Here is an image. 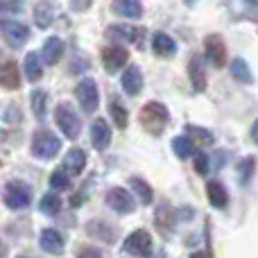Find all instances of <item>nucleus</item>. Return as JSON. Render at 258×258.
Wrapping results in <instances>:
<instances>
[{
  "label": "nucleus",
  "mask_w": 258,
  "mask_h": 258,
  "mask_svg": "<svg viewBox=\"0 0 258 258\" xmlns=\"http://www.w3.org/2000/svg\"><path fill=\"white\" fill-rule=\"evenodd\" d=\"M138 120H141V125L145 132H150L152 136H159V134L165 129V125H168L170 113H168V109H165V104L147 102L145 107L141 109V113H138Z\"/></svg>",
  "instance_id": "1"
},
{
  "label": "nucleus",
  "mask_w": 258,
  "mask_h": 258,
  "mask_svg": "<svg viewBox=\"0 0 258 258\" xmlns=\"http://www.w3.org/2000/svg\"><path fill=\"white\" fill-rule=\"evenodd\" d=\"M59 147H61V141H59L52 132L41 129V132H36L34 136H32V154H34L36 159H43V161L52 159L59 152Z\"/></svg>",
  "instance_id": "2"
},
{
  "label": "nucleus",
  "mask_w": 258,
  "mask_h": 258,
  "mask_svg": "<svg viewBox=\"0 0 258 258\" xmlns=\"http://www.w3.org/2000/svg\"><path fill=\"white\" fill-rule=\"evenodd\" d=\"M54 120H57V125L61 129L63 136H68V138L80 136L82 122H80V118H77V113L73 111L71 104H66V102L57 104V109H54Z\"/></svg>",
  "instance_id": "3"
},
{
  "label": "nucleus",
  "mask_w": 258,
  "mask_h": 258,
  "mask_svg": "<svg viewBox=\"0 0 258 258\" xmlns=\"http://www.w3.org/2000/svg\"><path fill=\"white\" fill-rule=\"evenodd\" d=\"M3 197H5V204L14 211H23L30 206L32 202V192L30 188L25 186L23 181H9L3 190Z\"/></svg>",
  "instance_id": "4"
},
{
  "label": "nucleus",
  "mask_w": 258,
  "mask_h": 258,
  "mask_svg": "<svg viewBox=\"0 0 258 258\" xmlns=\"http://www.w3.org/2000/svg\"><path fill=\"white\" fill-rule=\"evenodd\" d=\"M75 98H77L80 107L84 109L86 113H93L95 109L100 107V93H98V84H95V80H91V77L82 80L80 84L75 86Z\"/></svg>",
  "instance_id": "5"
},
{
  "label": "nucleus",
  "mask_w": 258,
  "mask_h": 258,
  "mask_svg": "<svg viewBox=\"0 0 258 258\" xmlns=\"http://www.w3.org/2000/svg\"><path fill=\"white\" fill-rule=\"evenodd\" d=\"M104 202L111 211L116 213H134L136 211V200L132 197V192H127L125 188L116 186V188H109L107 195H104Z\"/></svg>",
  "instance_id": "6"
},
{
  "label": "nucleus",
  "mask_w": 258,
  "mask_h": 258,
  "mask_svg": "<svg viewBox=\"0 0 258 258\" xmlns=\"http://www.w3.org/2000/svg\"><path fill=\"white\" fill-rule=\"evenodd\" d=\"M122 249L132 256H150L152 254V236L145 229H136L134 233H129L125 238Z\"/></svg>",
  "instance_id": "7"
},
{
  "label": "nucleus",
  "mask_w": 258,
  "mask_h": 258,
  "mask_svg": "<svg viewBox=\"0 0 258 258\" xmlns=\"http://www.w3.org/2000/svg\"><path fill=\"white\" fill-rule=\"evenodd\" d=\"M3 36L12 48H21V45L30 39V27L23 25V23H18V21H9V18H5L3 21Z\"/></svg>",
  "instance_id": "8"
},
{
  "label": "nucleus",
  "mask_w": 258,
  "mask_h": 258,
  "mask_svg": "<svg viewBox=\"0 0 258 258\" xmlns=\"http://www.w3.org/2000/svg\"><path fill=\"white\" fill-rule=\"evenodd\" d=\"M204 50H206V57H209V61L213 63L215 68H222L224 63H227V45H224L222 36H218V34L206 36Z\"/></svg>",
  "instance_id": "9"
},
{
  "label": "nucleus",
  "mask_w": 258,
  "mask_h": 258,
  "mask_svg": "<svg viewBox=\"0 0 258 258\" xmlns=\"http://www.w3.org/2000/svg\"><path fill=\"white\" fill-rule=\"evenodd\" d=\"M127 59H129V52L122 45H109V48L102 50V63L109 73H118L120 68H125Z\"/></svg>",
  "instance_id": "10"
},
{
  "label": "nucleus",
  "mask_w": 258,
  "mask_h": 258,
  "mask_svg": "<svg viewBox=\"0 0 258 258\" xmlns=\"http://www.w3.org/2000/svg\"><path fill=\"white\" fill-rule=\"evenodd\" d=\"M91 143H93L95 150H107L109 143H111V127L107 125L104 118H95L91 122Z\"/></svg>",
  "instance_id": "11"
},
{
  "label": "nucleus",
  "mask_w": 258,
  "mask_h": 258,
  "mask_svg": "<svg viewBox=\"0 0 258 258\" xmlns=\"http://www.w3.org/2000/svg\"><path fill=\"white\" fill-rule=\"evenodd\" d=\"M0 84L5 91H16L21 86V68L16 61L5 59L3 61V71H0Z\"/></svg>",
  "instance_id": "12"
},
{
  "label": "nucleus",
  "mask_w": 258,
  "mask_h": 258,
  "mask_svg": "<svg viewBox=\"0 0 258 258\" xmlns=\"http://www.w3.org/2000/svg\"><path fill=\"white\" fill-rule=\"evenodd\" d=\"M39 245L45 254H54V256L63 254V238L57 229H45V231L41 233Z\"/></svg>",
  "instance_id": "13"
},
{
  "label": "nucleus",
  "mask_w": 258,
  "mask_h": 258,
  "mask_svg": "<svg viewBox=\"0 0 258 258\" xmlns=\"http://www.w3.org/2000/svg\"><path fill=\"white\" fill-rule=\"evenodd\" d=\"M122 89L127 95H138L143 89V75L138 66H127L122 73Z\"/></svg>",
  "instance_id": "14"
},
{
  "label": "nucleus",
  "mask_w": 258,
  "mask_h": 258,
  "mask_svg": "<svg viewBox=\"0 0 258 258\" xmlns=\"http://www.w3.org/2000/svg\"><path fill=\"white\" fill-rule=\"evenodd\" d=\"M86 231H89V236L98 238V240H102V242L116 240V229H113L111 224H107L104 220H93V222H89L86 224Z\"/></svg>",
  "instance_id": "15"
},
{
  "label": "nucleus",
  "mask_w": 258,
  "mask_h": 258,
  "mask_svg": "<svg viewBox=\"0 0 258 258\" xmlns=\"http://www.w3.org/2000/svg\"><path fill=\"white\" fill-rule=\"evenodd\" d=\"M61 54H63V41L59 36H50L43 43V48H41V59L45 63H57L61 59Z\"/></svg>",
  "instance_id": "16"
},
{
  "label": "nucleus",
  "mask_w": 258,
  "mask_h": 258,
  "mask_svg": "<svg viewBox=\"0 0 258 258\" xmlns=\"http://www.w3.org/2000/svg\"><path fill=\"white\" fill-rule=\"evenodd\" d=\"M84 168H86V154L82 150H77V147H73L66 154V159H63V170L73 177V174H80Z\"/></svg>",
  "instance_id": "17"
},
{
  "label": "nucleus",
  "mask_w": 258,
  "mask_h": 258,
  "mask_svg": "<svg viewBox=\"0 0 258 258\" xmlns=\"http://www.w3.org/2000/svg\"><path fill=\"white\" fill-rule=\"evenodd\" d=\"M188 75H190V82L195 86V91H204L206 89V73H204V63H202L200 57H192L188 61Z\"/></svg>",
  "instance_id": "18"
},
{
  "label": "nucleus",
  "mask_w": 258,
  "mask_h": 258,
  "mask_svg": "<svg viewBox=\"0 0 258 258\" xmlns=\"http://www.w3.org/2000/svg\"><path fill=\"white\" fill-rule=\"evenodd\" d=\"M206 195H209V202L215 209H224V206L229 204V192L220 181H211L209 186H206Z\"/></svg>",
  "instance_id": "19"
},
{
  "label": "nucleus",
  "mask_w": 258,
  "mask_h": 258,
  "mask_svg": "<svg viewBox=\"0 0 258 258\" xmlns=\"http://www.w3.org/2000/svg\"><path fill=\"white\" fill-rule=\"evenodd\" d=\"M113 12L125 18H141L143 5L138 3V0H120V3H113Z\"/></svg>",
  "instance_id": "20"
},
{
  "label": "nucleus",
  "mask_w": 258,
  "mask_h": 258,
  "mask_svg": "<svg viewBox=\"0 0 258 258\" xmlns=\"http://www.w3.org/2000/svg\"><path fill=\"white\" fill-rule=\"evenodd\" d=\"M152 48H154L156 54H163V57H170V54L177 52V43H174L168 34H163V32L154 34V39H152Z\"/></svg>",
  "instance_id": "21"
},
{
  "label": "nucleus",
  "mask_w": 258,
  "mask_h": 258,
  "mask_svg": "<svg viewBox=\"0 0 258 258\" xmlns=\"http://www.w3.org/2000/svg\"><path fill=\"white\" fill-rule=\"evenodd\" d=\"M25 77L30 82H39L41 80V75H43V68H41V54H36V52H30L25 57Z\"/></svg>",
  "instance_id": "22"
},
{
  "label": "nucleus",
  "mask_w": 258,
  "mask_h": 258,
  "mask_svg": "<svg viewBox=\"0 0 258 258\" xmlns=\"http://www.w3.org/2000/svg\"><path fill=\"white\" fill-rule=\"evenodd\" d=\"M172 150L179 159H190V156H197L195 154V141H190L188 136H177L172 141Z\"/></svg>",
  "instance_id": "23"
},
{
  "label": "nucleus",
  "mask_w": 258,
  "mask_h": 258,
  "mask_svg": "<svg viewBox=\"0 0 258 258\" xmlns=\"http://www.w3.org/2000/svg\"><path fill=\"white\" fill-rule=\"evenodd\" d=\"M52 18H54L52 5H48V3H39V5L34 7V23L41 27V30H45V27L52 25Z\"/></svg>",
  "instance_id": "24"
},
{
  "label": "nucleus",
  "mask_w": 258,
  "mask_h": 258,
  "mask_svg": "<svg viewBox=\"0 0 258 258\" xmlns=\"http://www.w3.org/2000/svg\"><path fill=\"white\" fill-rule=\"evenodd\" d=\"M141 30L132 25H125V23H116V25H109L107 27V34L113 36V39H122V41H136V34Z\"/></svg>",
  "instance_id": "25"
},
{
  "label": "nucleus",
  "mask_w": 258,
  "mask_h": 258,
  "mask_svg": "<svg viewBox=\"0 0 258 258\" xmlns=\"http://www.w3.org/2000/svg\"><path fill=\"white\" fill-rule=\"evenodd\" d=\"M129 183H132L134 192H136V195L141 197L143 204H152V200H154V190H152V186L145 181V179H141V177H132V179H129Z\"/></svg>",
  "instance_id": "26"
},
{
  "label": "nucleus",
  "mask_w": 258,
  "mask_h": 258,
  "mask_svg": "<svg viewBox=\"0 0 258 258\" xmlns=\"http://www.w3.org/2000/svg\"><path fill=\"white\" fill-rule=\"evenodd\" d=\"M39 211L43 215H57L61 211V197L54 195V192H48V195L41 197L39 202Z\"/></svg>",
  "instance_id": "27"
},
{
  "label": "nucleus",
  "mask_w": 258,
  "mask_h": 258,
  "mask_svg": "<svg viewBox=\"0 0 258 258\" xmlns=\"http://www.w3.org/2000/svg\"><path fill=\"white\" fill-rule=\"evenodd\" d=\"M32 111H34V116L39 118V120H43L45 113H48V93L41 89H36L34 93H32Z\"/></svg>",
  "instance_id": "28"
},
{
  "label": "nucleus",
  "mask_w": 258,
  "mask_h": 258,
  "mask_svg": "<svg viewBox=\"0 0 258 258\" xmlns=\"http://www.w3.org/2000/svg\"><path fill=\"white\" fill-rule=\"evenodd\" d=\"M231 75L236 77V80L245 82V84H249V82L254 80V75H251V68L247 66L245 59H233V61H231Z\"/></svg>",
  "instance_id": "29"
},
{
  "label": "nucleus",
  "mask_w": 258,
  "mask_h": 258,
  "mask_svg": "<svg viewBox=\"0 0 258 258\" xmlns=\"http://www.w3.org/2000/svg\"><path fill=\"white\" fill-rule=\"evenodd\" d=\"M109 113H111V120H113V125H116V127H120V129L127 127V120H129L127 109L122 107L118 100H113V102H111V107H109Z\"/></svg>",
  "instance_id": "30"
},
{
  "label": "nucleus",
  "mask_w": 258,
  "mask_h": 258,
  "mask_svg": "<svg viewBox=\"0 0 258 258\" xmlns=\"http://www.w3.org/2000/svg\"><path fill=\"white\" fill-rule=\"evenodd\" d=\"M50 188L52 190H68L71 188V174L66 170H57V172L50 174Z\"/></svg>",
  "instance_id": "31"
},
{
  "label": "nucleus",
  "mask_w": 258,
  "mask_h": 258,
  "mask_svg": "<svg viewBox=\"0 0 258 258\" xmlns=\"http://www.w3.org/2000/svg\"><path fill=\"white\" fill-rule=\"evenodd\" d=\"M186 136L190 138H195V141H200L202 145H211L213 143V134L211 132H206V129H202V127H195V125H188L186 127Z\"/></svg>",
  "instance_id": "32"
},
{
  "label": "nucleus",
  "mask_w": 258,
  "mask_h": 258,
  "mask_svg": "<svg viewBox=\"0 0 258 258\" xmlns=\"http://www.w3.org/2000/svg\"><path fill=\"white\" fill-rule=\"evenodd\" d=\"M254 168H256V159H254V156H247V159H242L240 163H238V172H240V181L242 183H247L251 179Z\"/></svg>",
  "instance_id": "33"
},
{
  "label": "nucleus",
  "mask_w": 258,
  "mask_h": 258,
  "mask_svg": "<svg viewBox=\"0 0 258 258\" xmlns=\"http://www.w3.org/2000/svg\"><path fill=\"white\" fill-rule=\"evenodd\" d=\"M195 170H197L200 174H206V172H209V156L202 154V152L195 156Z\"/></svg>",
  "instance_id": "34"
},
{
  "label": "nucleus",
  "mask_w": 258,
  "mask_h": 258,
  "mask_svg": "<svg viewBox=\"0 0 258 258\" xmlns=\"http://www.w3.org/2000/svg\"><path fill=\"white\" fill-rule=\"evenodd\" d=\"M77 258H104V256H102V251L95 249V247H82Z\"/></svg>",
  "instance_id": "35"
},
{
  "label": "nucleus",
  "mask_w": 258,
  "mask_h": 258,
  "mask_svg": "<svg viewBox=\"0 0 258 258\" xmlns=\"http://www.w3.org/2000/svg\"><path fill=\"white\" fill-rule=\"evenodd\" d=\"M0 7H3V12H21L23 3H3Z\"/></svg>",
  "instance_id": "36"
},
{
  "label": "nucleus",
  "mask_w": 258,
  "mask_h": 258,
  "mask_svg": "<svg viewBox=\"0 0 258 258\" xmlns=\"http://www.w3.org/2000/svg\"><path fill=\"white\" fill-rule=\"evenodd\" d=\"M249 136H251V141L258 145V120H254V125H251V129H249Z\"/></svg>",
  "instance_id": "37"
},
{
  "label": "nucleus",
  "mask_w": 258,
  "mask_h": 258,
  "mask_svg": "<svg viewBox=\"0 0 258 258\" xmlns=\"http://www.w3.org/2000/svg\"><path fill=\"white\" fill-rule=\"evenodd\" d=\"M192 258H202V256H200V254H195V256H192Z\"/></svg>",
  "instance_id": "38"
},
{
  "label": "nucleus",
  "mask_w": 258,
  "mask_h": 258,
  "mask_svg": "<svg viewBox=\"0 0 258 258\" xmlns=\"http://www.w3.org/2000/svg\"><path fill=\"white\" fill-rule=\"evenodd\" d=\"M23 258H25V256H23Z\"/></svg>",
  "instance_id": "39"
}]
</instances>
